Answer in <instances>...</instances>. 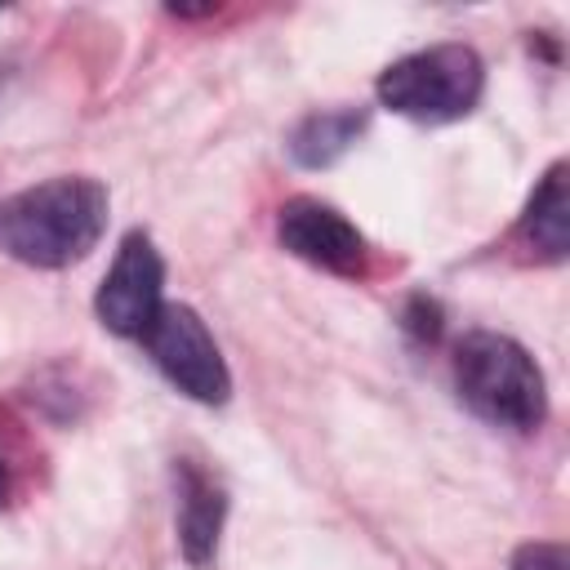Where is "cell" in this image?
Here are the masks:
<instances>
[{
  "instance_id": "1",
  "label": "cell",
  "mask_w": 570,
  "mask_h": 570,
  "mask_svg": "<svg viewBox=\"0 0 570 570\" xmlns=\"http://www.w3.org/2000/svg\"><path fill=\"white\" fill-rule=\"evenodd\" d=\"M107 187L85 174L36 183L0 205V249L27 267H71L107 232Z\"/></svg>"
},
{
  "instance_id": "2",
  "label": "cell",
  "mask_w": 570,
  "mask_h": 570,
  "mask_svg": "<svg viewBox=\"0 0 570 570\" xmlns=\"http://www.w3.org/2000/svg\"><path fill=\"white\" fill-rule=\"evenodd\" d=\"M454 387L463 405L508 432H534L548 414V383L534 356L494 330H472L454 347Z\"/></svg>"
},
{
  "instance_id": "3",
  "label": "cell",
  "mask_w": 570,
  "mask_h": 570,
  "mask_svg": "<svg viewBox=\"0 0 570 570\" xmlns=\"http://www.w3.org/2000/svg\"><path fill=\"white\" fill-rule=\"evenodd\" d=\"M485 89V62L472 45H428L419 53L383 67L374 94L387 111L414 125H450L463 120Z\"/></svg>"
},
{
  "instance_id": "4",
  "label": "cell",
  "mask_w": 570,
  "mask_h": 570,
  "mask_svg": "<svg viewBox=\"0 0 570 570\" xmlns=\"http://www.w3.org/2000/svg\"><path fill=\"white\" fill-rule=\"evenodd\" d=\"M142 347L183 396H191L200 405H223L232 396L227 361H223L214 334L205 330V321L187 303H160V312L142 330Z\"/></svg>"
},
{
  "instance_id": "5",
  "label": "cell",
  "mask_w": 570,
  "mask_h": 570,
  "mask_svg": "<svg viewBox=\"0 0 570 570\" xmlns=\"http://www.w3.org/2000/svg\"><path fill=\"white\" fill-rule=\"evenodd\" d=\"M160 294H165V258L147 232H129L116 249L111 272L98 285V298H94L98 321L120 338H142V330L165 303Z\"/></svg>"
},
{
  "instance_id": "6",
  "label": "cell",
  "mask_w": 570,
  "mask_h": 570,
  "mask_svg": "<svg viewBox=\"0 0 570 570\" xmlns=\"http://www.w3.org/2000/svg\"><path fill=\"white\" fill-rule=\"evenodd\" d=\"M276 236L281 245L321 267V272H334V276H365V263H370V245L365 236L325 200L316 196H294L281 205L276 214Z\"/></svg>"
},
{
  "instance_id": "7",
  "label": "cell",
  "mask_w": 570,
  "mask_h": 570,
  "mask_svg": "<svg viewBox=\"0 0 570 570\" xmlns=\"http://www.w3.org/2000/svg\"><path fill=\"white\" fill-rule=\"evenodd\" d=\"M227 499L223 490L191 463H178V548L191 566H209L218 552Z\"/></svg>"
},
{
  "instance_id": "8",
  "label": "cell",
  "mask_w": 570,
  "mask_h": 570,
  "mask_svg": "<svg viewBox=\"0 0 570 570\" xmlns=\"http://www.w3.org/2000/svg\"><path fill=\"white\" fill-rule=\"evenodd\" d=\"M566 174H570L566 160L548 165V174L539 178L521 214V240L543 263H561L570 249V178Z\"/></svg>"
},
{
  "instance_id": "9",
  "label": "cell",
  "mask_w": 570,
  "mask_h": 570,
  "mask_svg": "<svg viewBox=\"0 0 570 570\" xmlns=\"http://www.w3.org/2000/svg\"><path fill=\"white\" fill-rule=\"evenodd\" d=\"M365 129V111L361 107H330V111H312L289 129V156L303 169H325L334 165Z\"/></svg>"
},
{
  "instance_id": "10",
  "label": "cell",
  "mask_w": 570,
  "mask_h": 570,
  "mask_svg": "<svg viewBox=\"0 0 570 570\" xmlns=\"http://www.w3.org/2000/svg\"><path fill=\"white\" fill-rule=\"evenodd\" d=\"M512 570H570V552H566V543L534 539L512 552Z\"/></svg>"
},
{
  "instance_id": "11",
  "label": "cell",
  "mask_w": 570,
  "mask_h": 570,
  "mask_svg": "<svg viewBox=\"0 0 570 570\" xmlns=\"http://www.w3.org/2000/svg\"><path fill=\"white\" fill-rule=\"evenodd\" d=\"M405 330H410L414 338L432 343V338L441 334V303L428 298V294H414V298L405 303Z\"/></svg>"
},
{
  "instance_id": "12",
  "label": "cell",
  "mask_w": 570,
  "mask_h": 570,
  "mask_svg": "<svg viewBox=\"0 0 570 570\" xmlns=\"http://www.w3.org/2000/svg\"><path fill=\"white\" fill-rule=\"evenodd\" d=\"M9 503V468H4V459H0V508Z\"/></svg>"
}]
</instances>
